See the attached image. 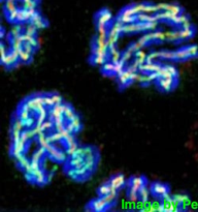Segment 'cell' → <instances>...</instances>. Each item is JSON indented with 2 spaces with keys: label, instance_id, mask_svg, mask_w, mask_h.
Here are the masks:
<instances>
[{
  "label": "cell",
  "instance_id": "obj_1",
  "mask_svg": "<svg viewBox=\"0 0 198 212\" xmlns=\"http://www.w3.org/2000/svg\"><path fill=\"white\" fill-rule=\"evenodd\" d=\"M109 204L107 203L103 198H100L99 197L98 199H94L92 200L91 202L87 205L86 210L87 211H104L109 209Z\"/></svg>",
  "mask_w": 198,
  "mask_h": 212
},
{
  "label": "cell",
  "instance_id": "obj_2",
  "mask_svg": "<svg viewBox=\"0 0 198 212\" xmlns=\"http://www.w3.org/2000/svg\"><path fill=\"white\" fill-rule=\"evenodd\" d=\"M169 187L167 184L161 182H154L151 185V193L155 198H164L167 193H169Z\"/></svg>",
  "mask_w": 198,
  "mask_h": 212
},
{
  "label": "cell",
  "instance_id": "obj_3",
  "mask_svg": "<svg viewBox=\"0 0 198 212\" xmlns=\"http://www.w3.org/2000/svg\"><path fill=\"white\" fill-rule=\"evenodd\" d=\"M176 81H178V79H175L173 77L159 78L157 80V84L161 90H163L165 92H169L175 88Z\"/></svg>",
  "mask_w": 198,
  "mask_h": 212
},
{
  "label": "cell",
  "instance_id": "obj_4",
  "mask_svg": "<svg viewBox=\"0 0 198 212\" xmlns=\"http://www.w3.org/2000/svg\"><path fill=\"white\" fill-rule=\"evenodd\" d=\"M148 184V180L145 176H135V177H131L128 181V187L131 189L137 190L139 192V189L142 186H145Z\"/></svg>",
  "mask_w": 198,
  "mask_h": 212
},
{
  "label": "cell",
  "instance_id": "obj_5",
  "mask_svg": "<svg viewBox=\"0 0 198 212\" xmlns=\"http://www.w3.org/2000/svg\"><path fill=\"white\" fill-rule=\"evenodd\" d=\"M95 21H96V24H105V25H109V23L113 21V15L109 10L103 8V10H101L97 15H96Z\"/></svg>",
  "mask_w": 198,
  "mask_h": 212
},
{
  "label": "cell",
  "instance_id": "obj_6",
  "mask_svg": "<svg viewBox=\"0 0 198 212\" xmlns=\"http://www.w3.org/2000/svg\"><path fill=\"white\" fill-rule=\"evenodd\" d=\"M98 153L93 154L91 156H88L85 158V162H84V166L86 167L87 170L90 172V173H93L96 169V166H97V162H98Z\"/></svg>",
  "mask_w": 198,
  "mask_h": 212
},
{
  "label": "cell",
  "instance_id": "obj_7",
  "mask_svg": "<svg viewBox=\"0 0 198 212\" xmlns=\"http://www.w3.org/2000/svg\"><path fill=\"white\" fill-rule=\"evenodd\" d=\"M109 182L110 183V185H112L113 188L119 190L120 188H122V186L125 184V177H124V175H122V174H117L110 178L109 180Z\"/></svg>",
  "mask_w": 198,
  "mask_h": 212
},
{
  "label": "cell",
  "instance_id": "obj_8",
  "mask_svg": "<svg viewBox=\"0 0 198 212\" xmlns=\"http://www.w3.org/2000/svg\"><path fill=\"white\" fill-rule=\"evenodd\" d=\"M84 162H85V157H80V156H71L70 159L68 160L67 162V167H70V168H80L84 165Z\"/></svg>",
  "mask_w": 198,
  "mask_h": 212
},
{
  "label": "cell",
  "instance_id": "obj_9",
  "mask_svg": "<svg viewBox=\"0 0 198 212\" xmlns=\"http://www.w3.org/2000/svg\"><path fill=\"white\" fill-rule=\"evenodd\" d=\"M113 187L110 185L109 182H106L102 184L101 186H99V188L97 189V195L98 197H100V198H103V197H105L106 195H109V193L112 192V189Z\"/></svg>",
  "mask_w": 198,
  "mask_h": 212
},
{
  "label": "cell",
  "instance_id": "obj_10",
  "mask_svg": "<svg viewBox=\"0 0 198 212\" xmlns=\"http://www.w3.org/2000/svg\"><path fill=\"white\" fill-rule=\"evenodd\" d=\"M63 115H64V117L68 121L71 120L74 116H76L74 110L69 104H63Z\"/></svg>",
  "mask_w": 198,
  "mask_h": 212
},
{
  "label": "cell",
  "instance_id": "obj_11",
  "mask_svg": "<svg viewBox=\"0 0 198 212\" xmlns=\"http://www.w3.org/2000/svg\"><path fill=\"white\" fill-rule=\"evenodd\" d=\"M118 79H119V84L121 87H127L128 85L132 82L130 76H129V74L126 71L123 72V74L118 76Z\"/></svg>",
  "mask_w": 198,
  "mask_h": 212
},
{
  "label": "cell",
  "instance_id": "obj_12",
  "mask_svg": "<svg viewBox=\"0 0 198 212\" xmlns=\"http://www.w3.org/2000/svg\"><path fill=\"white\" fill-rule=\"evenodd\" d=\"M113 69H115V63L113 61H109V62H105L104 64L102 65V68H101V71H102V74L105 75V76H112V75H115V72H113Z\"/></svg>",
  "mask_w": 198,
  "mask_h": 212
},
{
  "label": "cell",
  "instance_id": "obj_13",
  "mask_svg": "<svg viewBox=\"0 0 198 212\" xmlns=\"http://www.w3.org/2000/svg\"><path fill=\"white\" fill-rule=\"evenodd\" d=\"M189 57H191V56L188 52L187 47L181 48V49H179L178 51H175V60H186V59H188Z\"/></svg>",
  "mask_w": 198,
  "mask_h": 212
},
{
  "label": "cell",
  "instance_id": "obj_14",
  "mask_svg": "<svg viewBox=\"0 0 198 212\" xmlns=\"http://www.w3.org/2000/svg\"><path fill=\"white\" fill-rule=\"evenodd\" d=\"M117 21L121 22L123 25L131 24L136 22V16H123V15H119V17L117 18Z\"/></svg>",
  "mask_w": 198,
  "mask_h": 212
},
{
  "label": "cell",
  "instance_id": "obj_15",
  "mask_svg": "<svg viewBox=\"0 0 198 212\" xmlns=\"http://www.w3.org/2000/svg\"><path fill=\"white\" fill-rule=\"evenodd\" d=\"M106 61H107V57L93 55V54H92V57L90 58V62H92V64H96V65H103Z\"/></svg>",
  "mask_w": 198,
  "mask_h": 212
},
{
  "label": "cell",
  "instance_id": "obj_16",
  "mask_svg": "<svg viewBox=\"0 0 198 212\" xmlns=\"http://www.w3.org/2000/svg\"><path fill=\"white\" fill-rule=\"evenodd\" d=\"M16 162H17V163H18V167H19V168L21 169V170H24L26 168L27 166L29 165V160L26 158V156L24 155V154H21V155H19L18 157H16Z\"/></svg>",
  "mask_w": 198,
  "mask_h": 212
},
{
  "label": "cell",
  "instance_id": "obj_17",
  "mask_svg": "<svg viewBox=\"0 0 198 212\" xmlns=\"http://www.w3.org/2000/svg\"><path fill=\"white\" fill-rule=\"evenodd\" d=\"M127 198H128V200H129L130 202H132V203H136V202L139 200V193H138V192H137V190L128 188Z\"/></svg>",
  "mask_w": 198,
  "mask_h": 212
},
{
  "label": "cell",
  "instance_id": "obj_18",
  "mask_svg": "<svg viewBox=\"0 0 198 212\" xmlns=\"http://www.w3.org/2000/svg\"><path fill=\"white\" fill-rule=\"evenodd\" d=\"M179 32H181L182 39H188V38H191L194 35L195 30L191 27V28H183V30H179Z\"/></svg>",
  "mask_w": 198,
  "mask_h": 212
},
{
  "label": "cell",
  "instance_id": "obj_19",
  "mask_svg": "<svg viewBox=\"0 0 198 212\" xmlns=\"http://www.w3.org/2000/svg\"><path fill=\"white\" fill-rule=\"evenodd\" d=\"M139 200L140 202H149V188L148 186L145 185L139 189Z\"/></svg>",
  "mask_w": 198,
  "mask_h": 212
},
{
  "label": "cell",
  "instance_id": "obj_20",
  "mask_svg": "<svg viewBox=\"0 0 198 212\" xmlns=\"http://www.w3.org/2000/svg\"><path fill=\"white\" fill-rule=\"evenodd\" d=\"M173 199H175V201H178L182 206L188 205L189 201H190V199H189V197L187 195H181V193L175 195V196H173Z\"/></svg>",
  "mask_w": 198,
  "mask_h": 212
},
{
  "label": "cell",
  "instance_id": "obj_21",
  "mask_svg": "<svg viewBox=\"0 0 198 212\" xmlns=\"http://www.w3.org/2000/svg\"><path fill=\"white\" fill-rule=\"evenodd\" d=\"M166 11H170V13L175 14V16H179V15H181L183 13V8L178 4H167Z\"/></svg>",
  "mask_w": 198,
  "mask_h": 212
},
{
  "label": "cell",
  "instance_id": "obj_22",
  "mask_svg": "<svg viewBox=\"0 0 198 212\" xmlns=\"http://www.w3.org/2000/svg\"><path fill=\"white\" fill-rule=\"evenodd\" d=\"M124 64H125V62L123 61V60H120L119 62L115 63V69H113V72H115L116 76H120L125 71H124Z\"/></svg>",
  "mask_w": 198,
  "mask_h": 212
},
{
  "label": "cell",
  "instance_id": "obj_23",
  "mask_svg": "<svg viewBox=\"0 0 198 212\" xmlns=\"http://www.w3.org/2000/svg\"><path fill=\"white\" fill-rule=\"evenodd\" d=\"M66 174H67V176L69 177L70 179L76 180V181H80V177H79V175L76 174V171L74 168H70V167H68V169L66 170Z\"/></svg>",
  "mask_w": 198,
  "mask_h": 212
},
{
  "label": "cell",
  "instance_id": "obj_24",
  "mask_svg": "<svg viewBox=\"0 0 198 212\" xmlns=\"http://www.w3.org/2000/svg\"><path fill=\"white\" fill-rule=\"evenodd\" d=\"M143 13L149 14V15H154L156 13H158V10H157V7H156V4L146 3L145 10H143Z\"/></svg>",
  "mask_w": 198,
  "mask_h": 212
},
{
  "label": "cell",
  "instance_id": "obj_25",
  "mask_svg": "<svg viewBox=\"0 0 198 212\" xmlns=\"http://www.w3.org/2000/svg\"><path fill=\"white\" fill-rule=\"evenodd\" d=\"M69 121L73 124L74 127H76V132H79L80 131V129H82V123H80V118L79 115H76V116H74V117L72 118V119L69 120Z\"/></svg>",
  "mask_w": 198,
  "mask_h": 212
},
{
  "label": "cell",
  "instance_id": "obj_26",
  "mask_svg": "<svg viewBox=\"0 0 198 212\" xmlns=\"http://www.w3.org/2000/svg\"><path fill=\"white\" fill-rule=\"evenodd\" d=\"M32 60V54H30L28 52H26V51H22L20 54V61L22 62H25V63H28Z\"/></svg>",
  "mask_w": 198,
  "mask_h": 212
},
{
  "label": "cell",
  "instance_id": "obj_27",
  "mask_svg": "<svg viewBox=\"0 0 198 212\" xmlns=\"http://www.w3.org/2000/svg\"><path fill=\"white\" fill-rule=\"evenodd\" d=\"M18 14H19V8H16V10L8 11L7 13V20L10 22H16L18 19Z\"/></svg>",
  "mask_w": 198,
  "mask_h": 212
},
{
  "label": "cell",
  "instance_id": "obj_28",
  "mask_svg": "<svg viewBox=\"0 0 198 212\" xmlns=\"http://www.w3.org/2000/svg\"><path fill=\"white\" fill-rule=\"evenodd\" d=\"M120 15H123V16H136V13L131 5V6H127V7L123 8L121 11V13H120Z\"/></svg>",
  "mask_w": 198,
  "mask_h": 212
},
{
  "label": "cell",
  "instance_id": "obj_29",
  "mask_svg": "<svg viewBox=\"0 0 198 212\" xmlns=\"http://www.w3.org/2000/svg\"><path fill=\"white\" fill-rule=\"evenodd\" d=\"M77 148H79V146H77V144H76V143H73V144L69 145V146H67L65 152H66V154H67L68 156H72L73 154L76 152Z\"/></svg>",
  "mask_w": 198,
  "mask_h": 212
},
{
  "label": "cell",
  "instance_id": "obj_30",
  "mask_svg": "<svg viewBox=\"0 0 198 212\" xmlns=\"http://www.w3.org/2000/svg\"><path fill=\"white\" fill-rule=\"evenodd\" d=\"M17 6H16V1H14V0H6V2H5V5H4V10L5 11H11L14 10H16Z\"/></svg>",
  "mask_w": 198,
  "mask_h": 212
},
{
  "label": "cell",
  "instance_id": "obj_31",
  "mask_svg": "<svg viewBox=\"0 0 198 212\" xmlns=\"http://www.w3.org/2000/svg\"><path fill=\"white\" fill-rule=\"evenodd\" d=\"M37 6V2L36 0H25L23 1V7L24 8H36Z\"/></svg>",
  "mask_w": 198,
  "mask_h": 212
},
{
  "label": "cell",
  "instance_id": "obj_32",
  "mask_svg": "<svg viewBox=\"0 0 198 212\" xmlns=\"http://www.w3.org/2000/svg\"><path fill=\"white\" fill-rule=\"evenodd\" d=\"M66 152H62V151H59L56 153V155L53 157V160H55V162H64V160L66 159Z\"/></svg>",
  "mask_w": 198,
  "mask_h": 212
},
{
  "label": "cell",
  "instance_id": "obj_33",
  "mask_svg": "<svg viewBox=\"0 0 198 212\" xmlns=\"http://www.w3.org/2000/svg\"><path fill=\"white\" fill-rule=\"evenodd\" d=\"M43 105L46 106L47 109H51L54 107L53 99L51 97V94H43Z\"/></svg>",
  "mask_w": 198,
  "mask_h": 212
},
{
  "label": "cell",
  "instance_id": "obj_34",
  "mask_svg": "<svg viewBox=\"0 0 198 212\" xmlns=\"http://www.w3.org/2000/svg\"><path fill=\"white\" fill-rule=\"evenodd\" d=\"M54 125H55V123H54V121L51 119V118H50V119H47L43 123V131L44 132H47V131H51V129H54Z\"/></svg>",
  "mask_w": 198,
  "mask_h": 212
},
{
  "label": "cell",
  "instance_id": "obj_35",
  "mask_svg": "<svg viewBox=\"0 0 198 212\" xmlns=\"http://www.w3.org/2000/svg\"><path fill=\"white\" fill-rule=\"evenodd\" d=\"M22 27H21L20 25H17V26H14L13 29L10 30V37H17V36H20L21 34H22Z\"/></svg>",
  "mask_w": 198,
  "mask_h": 212
},
{
  "label": "cell",
  "instance_id": "obj_36",
  "mask_svg": "<svg viewBox=\"0 0 198 212\" xmlns=\"http://www.w3.org/2000/svg\"><path fill=\"white\" fill-rule=\"evenodd\" d=\"M165 67H166L168 74L171 75L173 78H175V79L179 78V72H178V71H176V68L175 67V66L173 65H165Z\"/></svg>",
  "mask_w": 198,
  "mask_h": 212
},
{
  "label": "cell",
  "instance_id": "obj_37",
  "mask_svg": "<svg viewBox=\"0 0 198 212\" xmlns=\"http://www.w3.org/2000/svg\"><path fill=\"white\" fill-rule=\"evenodd\" d=\"M51 97L53 99V102H54V106L55 105H60V104H63V98L62 96L58 94V93H52L51 94Z\"/></svg>",
  "mask_w": 198,
  "mask_h": 212
},
{
  "label": "cell",
  "instance_id": "obj_38",
  "mask_svg": "<svg viewBox=\"0 0 198 212\" xmlns=\"http://www.w3.org/2000/svg\"><path fill=\"white\" fill-rule=\"evenodd\" d=\"M23 123H24V126H25V128H32V127L35 125L36 121L33 119L32 117H29V118H27L26 120H24Z\"/></svg>",
  "mask_w": 198,
  "mask_h": 212
},
{
  "label": "cell",
  "instance_id": "obj_39",
  "mask_svg": "<svg viewBox=\"0 0 198 212\" xmlns=\"http://www.w3.org/2000/svg\"><path fill=\"white\" fill-rule=\"evenodd\" d=\"M37 29H38V28L34 25V24L30 23L29 25L26 27L25 32L29 33V34H31V35H35V34H36V32H37Z\"/></svg>",
  "mask_w": 198,
  "mask_h": 212
},
{
  "label": "cell",
  "instance_id": "obj_40",
  "mask_svg": "<svg viewBox=\"0 0 198 212\" xmlns=\"http://www.w3.org/2000/svg\"><path fill=\"white\" fill-rule=\"evenodd\" d=\"M21 132L18 131H10V135H11V142L13 143H16V142H19L21 140Z\"/></svg>",
  "mask_w": 198,
  "mask_h": 212
},
{
  "label": "cell",
  "instance_id": "obj_41",
  "mask_svg": "<svg viewBox=\"0 0 198 212\" xmlns=\"http://www.w3.org/2000/svg\"><path fill=\"white\" fill-rule=\"evenodd\" d=\"M187 50L191 57H196L198 55V47L197 46H188Z\"/></svg>",
  "mask_w": 198,
  "mask_h": 212
},
{
  "label": "cell",
  "instance_id": "obj_42",
  "mask_svg": "<svg viewBox=\"0 0 198 212\" xmlns=\"http://www.w3.org/2000/svg\"><path fill=\"white\" fill-rule=\"evenodd\" d=\"M145 5L146 3H137V4H133L132 5V7H133V10L135 11L136 15L139 14V13H143V10H145Z\"/></svg>",
  "mask_w": 198,
  "mask_h": 212
},
{
  "label": "cell",
  "instance_id": "obj_43",
  "mask_svg": "<svg viewBox=\"0 0 198 212\" xmlns=\"http://www.w3.org/2000/svg\"><path fill=\"white\" fill-rule=\"evenodd\" d=\"M63 141H64V144H65V145H67V146H69V145L73 144V143H76V138H74V136H73L72 134L68 136L67 138H65Z\"/></svg>",
  "mask_w": 198,
  "mask_h": 212
},
{
  "label": "cell",
  "instance_id": "obj_44",
  "mask_svg": "<svg viewBox=\"0 0 198 212\" xmlns=\"http://www.w3.org/2000/svg\"><path fill=\"white\" fill-rule=\"evenodd\" d=\"M155 33V41H165L166 39V35H165L164 32L162 31H154Z\"/></svg>",
  "mask_w": 198,
  "mask_h": 212
},
{
  "label": "cell",
  "instance_id": "obj_45",
  "mask_svg": "<svg viewBox=\"0 0 198 212\" xmlns=\"http://www.w3.org/2000/svg\"><path fill=\"white\" fill-rule=\"evenodd\" d=\"M132 54H133V53H131L129 50H126L125 52L122 54V58H121V60H123V61H124L125 63H126V62H128L129 60L131 59Z\"/></svg>",
  "mask_w": 198,
  "mask_h": 212
},
{
  "label": "cell",
  "instance_id": "obj_46",
  "mask_svg": "<svg viewBox=\"0 0 198 212\" xmlns=\"http://www.w3.org/2000/svg\"><path fill=\"white\" fill-rule=\"evenodd\" d=\"M18 116H19L23 121L26 120L27 118L30 117V112L25 111V110H19V113H18Z\"/></svg>",
  "mask_w": 198,
  "mask_h": 212
},
{
  "label": "cell",
  "instance_id": "obj_47",
  "mask_svg": "<svg viewBox=\"0 0 198 212\" xmlns=\"http://www.w3.org/2000/svg\"><path fill=\"white\" fill-rule=\"evenodd\" d=\"M34 49H35V48H33L31 45L28 44V42H24V44H23V50L26 51V52L30 53V54L34 53Z\"/></svg>",
  "mask_w": 198,
  "mask_h": 212
},
{
  "label": "cell",
  "instance_id": "obj_48",
  "mask_svg": "<svg viewBox=\"0 0 198 212\" xmlns=\"http://www.w3.org/2000/svg\"><path fill=\"white\" fill-rule=\"evenodd\" d=\"M64 128H65V124H64V122L55 123V125H54V129H55V132H61Z\"/></svg>",
  "mask_w": 198,
  "mask_h": 212
},
{
  "label": "cell",
  "instance_id": "obj_49",
  "mask_svg": "<svg viewBox=\"0 0 198 212\" xmlns=\"http://www.w3.org/2000/svg\"><path fill=\"white\" fill-rule=\"evenodd\" d=\"M146 54L145 52H142V51H137V52H135V57L136 58H138V59H143V60H146Z\"/></svg>",
  "mask_w": 198,
  "mask_h": 212
},
{
  "label": "cell",
  "instance_id": "obj_50",
  "mask_svg": "<svg viewBox=\"0 0 198 212\" xmlns=\"http://www.w3.org/2000/svg\"><path fill=\"white\" fill-rule=\"evenodd\" d=\"M28 44H30L33 48H35V49H37L38 46H39V44H38V41H37V39L35 38V37H33L31 41H30Z\"/></svg>",
  "mask_w": 198,
  "mask_h": 212
},
{
  "label": "cell",
  "instance_id": "obj_51",
  "mask_svg": "<svg viewBox=\"0 0 198 212\" xmlns=\"http://www.w3.org/2000/svg\"><path fill=\"white\" fill-rule=\"evenodd\" d=\"M1 57H4V56H6L7 55V52H6V49H5V46L3 44H1Z\"/></svg>",
  "mask_w": 198,
  "mask_h": 212
},
{
  "label": "cell",
  "instance_id": "obj_52",
  "mask_svg": "<svg viewBox=\"0 0 198 212\" xmlns=\"http://www.w3.org/2000/svg\"><path fill=\"white\" fill-rule=\"evenodd\" d=\"M4 34H5V30L2 28L1 29V38H3L4 37Z\"/></svg>",
  "mask_w": 198,
  "mask_h": 212
},
{
  "label": "cell",
  "instance_id": "obj_53",
  "mask_svg": "<svg viewBox=\"0 0 198 212\" xmlns=\"http://www.w3.org/2000/svg\"><path fill=\"white\" fill-rule=\"evenodd\" d=\"M23 1H25V0H23Z\"/></svg>",
  "mask_w": 198,
  "mask_h": 212
}]
</instances>
